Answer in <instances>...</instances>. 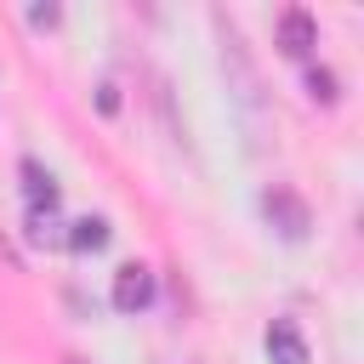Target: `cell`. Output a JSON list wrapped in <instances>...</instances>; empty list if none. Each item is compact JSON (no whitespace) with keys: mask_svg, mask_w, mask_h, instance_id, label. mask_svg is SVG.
Segmentation results:
<instances>
[{"mask_svg":"<svg viewBox=\"0 0 364 364\" xmlns=\"http://www.w3.org/2000/svg\"><path fill=\"white\" fill-rule=\"evenodd\" d=\"M262 210H267V222H273L284 239H301V233L313 228V210H307V199H301L296 188H267V193H262Z\"/></svg>","mask_w":364,"mask_h":364,"instance_id":"cell-1","label":"cell"},{"mask_svg":"<svg viewBox=\"0 0 364 364\" xmlns=\"http://www.w3.org/2000/svg\"><path fill=\"white\" fill-rule=\"evenodd\" d=\"M154 301V273L142 267V262H125L119 273H114V307L119 313H142Z\"/></svg>","mask_w":364,"mask_h":364,"instance_id":"cell-2","label":"cell"},{"mask_svg":"<svg viewBox=\"0 0 364 364\" xmlns=\"http://www.w3.org/2000/svg\"><path fill=\"white\" fill-rule=\"evenodd\" d=\"M279 46H284L290 57H307V51L318 46V28H313V17H307L301 6H290V11H279Z\"/></svg>","mask_w":364,"mask_h":364,"instance_id":"cell-3","label":"cell"},{"mask_svg":"<svg viewBox=\"0 0 364 364\" xmlns=\"http://www.w3.org/2000/svg\"><path fill=\"white\" fill-rule=\"evenodd\" d=\"M267 358L273 364H307V341H301V330L290 318H273L267 324Z\"/></svg>","mask_w":364,"mask_h":364,"instance_id":"cell-4","label":"cell"},{"mask_svg":"<svg viewBox=\"0 0 364 364\" xmlns=\"http://www.w3.org/2000/svg\"><path fill=\"white\" fill-rule=\"evenodd\" d=\"M23 193H28V205H34V210H40V205H46V210L57 205V182H51L34 159H23Z\"/></svg>","mask_w":364,"mask_h":364,"instance_id":"cell-5","label":"cell"},{"mask_svg":"<svg viewBox=\"0 0 364 364\" xmlns=\"http://www.w3.org/2000/svg\"><path fill=\"white\" fill-rule=\"evenodd\" d=\"M68 245H74V250H102V245H108V222H102V216H80L74 233H68Z\"/></svg>","mask_w":364,"mask_h":364,"instance_id":"cell-6","label":"cell"},{"mask_svg":"<svg viewBox=\"0 0 364 364\" xmlns=\"http://www.w3.org/2000/svg\"><path fill=\"white\" fill-rule=\"evenodd\" d=\"M307 91H313V102H336V97H341L330 68H307Z\"/></svg>","mask_w":364,"mask_h":364,"instance_id":"cell-7","label":"cell"},{"mask_svg":"<svg viewBox=\"0 0 364 364\" xmlns=\"http://www.w3.org/2000/svg\"><path fill=\"white\" fill-rule=\"evenodd\" d=\"M28 23H34V28H51V23H57V6H34Z\"/></svg>","mask_w":364,"mask_h":364,"instance_id":"cell-8","label":"cell"}]
</instances>
